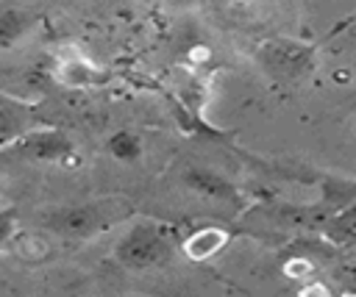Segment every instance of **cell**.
I'll list each match as a JSON object with an SVG mask.
<instances>
[{
	"label": "cell",
	"instance_id": "5bb4252c",
	"mask_svg": "<svg viewBox=\"0 0 356 297\" xmlns=\"http://www.w3.org/2000/svg\"><path fill=\"white\" fill-rule=\"evenodd\" d=\"M300 294H328V289L323 283H309V286H300Z\"/></svg>",
	"mask_w": 356,
	"mask_h": 297
},
{
	"label": "cell",
	"instance_id": "4fadbf2b",
	"mask_svg": "<svg viewBox=\"0 0 356 297\" xmlns=\"http://www.w3.org/2000/svg\"><path fill=\"white\" fill-rule=\"evenodd\" d=\"M14 233H17V214L11 208L0 211V250H8Z\"/></svg>",
	"mask_w": 356,
	"mask_h": 297
},
{
	"label": "cell",
	"instance_id": "7a4b0ae2",
	"mask_svg": "<svg viewBox=\"0 0 356 297\" xmlns=\"http://www.w3.org/2000/svg\"><path fill=\"white\" fill-rule=\"evenodd\" d=\"M175 247H178L175 228L156 222V219H136L117 239L114 258L125 269H153V266L170 261Z\"/></svg>",
	"mask_w": 356,
	"mask_h": 297
},
{
	"label": "cell",
	"instance_id": "ba28073f",
	"mask_svg": "<svg viewBox=\"0 0 356 297\" xmlns=\"http://www.w3.org/2000/svg\"><path fill=\"white\" fill-rule=\"evenodd\" d=\"M53 75L64 86H95L103 80V72L83 56H64L53 67Z\"/></svg>",
	"mask_w": 356,
	"mask_h": 297
},
{
	"label": "cell",
	"instance_id": "8992f818",
	"mask_svg": "<svg viewBox=\"0 0 356 297\" xmlns=\"http://www.w3.org/2000/svg\"><path fill=\"white\" fill-rule=\"evenodd\" d=\"M228 230L225 228H217V225H203L197 230H192L184 241H181V250L189 261H209L214 258L225 244H228Z\"/></svg>",
	"mask_w": 356,
	"mask_h": 297
},
{
	"label": "cell",
	"instance_id": "6da1fadb",
	"mask_svg": "<svg viewBox=\"0 0 356 297\" xmlns=\"http://www.w3.org/2000/svg\"><path fill=\"white\" fill-rule=\"evenodd\" d=\"M134 214V203L122 194H106L97 200H86L78 205H61L42 214V225L50 233L70 236V239H92L114 225L125 222Z\"/></svg>",
	"mask_w": 356,
	"mask_h": 297
},
{
	"label": "cell",
	"instance_id": "8fae6325",
	"mask_svg": "<svg viewBox=\"0 0 356 297\" xmlns=\"http://www.w3.org/2000/svg\"><path fill=\"white\" fill-rule=\"evenodd\" d=\"M106 147L122 164H131V161H136L142 155V139L134 130H117V133H111L108 142H106Z\"/></svg>",
	"mask_w": 356,
	"mask_h": 297
},
{
	"label": "cell",
	"instance_id": "9c48e42d",
	"mask_svg": "<svg viewBox=\"0 0 356 297\" xmlns=\"http://www.w3.org/2000/svg\"><path fill=\"white\" fill-rule=\"evenodd\" d=\"M8 250L17 258H22V261H44L53 253V244L39 230H17L14 239H11V244H8Z\"/></svg>",
	"mask_w": 356,
	"mask_h": 297
},
{
	"label": "cell",
	"instance_id": "277c9868",
	"mask_svg": "<svg viewBox=\"0 0 356 297\" xmlns=\"http://www.w3.org/2000/svg\"><path fill=\"white\" fill-rule=\"evenodd\" d=\"M261 64L275 80L303 78L312 67V47L292 39H267L261 44Z\"/></svg>",
	"mask_w": 356,
	"mask_h": 297
},
{
	"label": "cell",
	"instance_id": "30bf717a",
	"mask_svg": "<svg viewBox=\"0 0 356 297\" xmlns=\"http://www.w3.org/2000/svg\"><path fill=\"white\" fill-rule=\"evenodd\" d=\"M33 25V17L22 8H0V50L17 44Z\"/></svg>",
	"mask_w": 356,
	"mask_h": 297
},
{
	"label": "cell",
	"instance_id": "3957f363",
	"mask_svg": "<svg viewBox=\"0 0 356 297\" xmlns=\"http://www.w3.org/2000/svg\"><path fill=\"white\" fill-rule=\"evenodd\" d=\"M8 155L25 164H53L64 169L81 167V153L67 139V133L56 128H31L17 142L8 144Z\"/></svg>",
	"mask_w": 356,
	"mask_h": 297
},
{
	"label": "cell",
	"instance_id": "7c38bea8",
	"mask_svg": "<svg viewBox=\"0 0 356 297\" xmlns=\"http://www.w3.org/2000/svg\"><path fill=\"white\" fill-rule=\"evenodd\" d=\"M284 275L295 278V280H303V278L314 275V261L309 255H292V258L284 261Z\"/></svg>",
	"mask_w": 356,
	"mask_h": 297
},
{
	"label": "cell",
	"instance_id": "5b68a950",
	"mask_svg": "<svg viewBox=\"0 0 356 297\" xmlns=\"http://www.w3.org/2000/svg\"><path fill=\"white\" fill-rule=\"evenodd\" d=\"M181 183H184L192 194H197V197H203V200L228 203V205H231V203H239L236 186H234L228 178H222L217 169L192 164V167H186V169L181 172Z\"/></svg>",
	"mask_w": 356,
	"mask_h": 297
},
{
	"label": "cell",
	"instance_id": "9a60e30c",
	"mask_svg": "<svg viewBox=\"0 0 356 297\" xmlns=\"http://www.w3.org/2000/svg\"><path fill=\"white\" fill-rule=\"evenodd\" d=\"M206 53H209L206 47H195V50H192V58H195V61H206V58H209Z\"/></svg>",
	"mask_w": 356,
	"mask_h": 297
},
{
	"label": "cell",
	"instance_id": "52a82bcc",
	"mask_svg": "<svg viewBox=\"0 0 356 297\" xmlns=\"http://www.w3.org/2000/svg\"><path fill=\"white\" fill-rule=\"evenodd\" d=\"M31 128H33V108L19 100L0 97V147H8Z\"/></svg>",
	"mask_w": 356,
	"mask_h": 297
},
{
	"label": "cell",
	"instance_id": "2e32d148",
	"mask_svg": "<svg viewBox=\"0 0 356 297\" xmlns=\"http://www.w3.org/2000/svg\"><path fill=\"white\" fill-rule=\"evenodd\" d=\"M145 3H150V0H145Z\"/></svg>",
	"mask_w": 356,
	"mask_h": 297
}]
</instances>
